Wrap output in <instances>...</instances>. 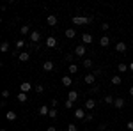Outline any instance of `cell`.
I'll return each mask as SVG.
<instances>
[{
  "label": "cell",
  "mask_w": 133,
  "mask_h": 131,
  "mask_svg": "<svg viewBox=\"0 0 133 131\" xmlns=\"http://www.w3.org/2000/svg\"><path fill=\"white\" fill-rule=\"evenodd\" d=\"M73 23L75 25H87V23H91V20H89V16H75Z\"/></svg>",
  "instance_id": "1"
},
{
  "label": "cell",
  "mask_w": 133,
  "mask_h": 131,
  "mask_svg": "<svg viewBox=\"0 0 133 131\" xmlns=\"http://www.w3.org/2000/svg\"><path fill=\"white\" fill-rule=\"evenodd\" d=\"M85 44H78V46H76V48H75V55H76V57H83V55H85Z\"/></svg>",
  "instance_id": "2"
},
{
  "label": "cell",
  "mask_w": 133,
  "mask_h": 131,
  "mask_svg": "<svg viewBox=\"0 0 133 131\" xmlns=\"http://www.w3.org/2000/svg\"><path fill=\"white\" fill-rule=\"evenodd\" d=\"M73 115H75V119H78V121H83V119H85V115H87V113H85V112H83L82 108H76V110H75V113H73Z\"/></svg>",
  "instance_id": "3"
},
{
  "label": "cell",
  "mask_w": 133,
  "mask_h": 131,
  "mask_svg": "<svg viewBox=\"0 0 133 131\" xmlns=\"http://www.w3.org/2000/svg\"><path fill=\"white\" fill-rule=\"evenodd\" d=\"M39 39H41V32L39 30H32L30 32V41L32 43H37Z\"/></svg>",
  "instance_id": "4"
},
{
  "label": "cell",
  "mask_w": 133,
  "mask_h": 131,
  "mask_svg": "<svg viewBox=\"0 0 133 131\" xmlns=\"http://www.w3.org/2000/svg\"><path fill=\"white\" fill-rule=\"evenodd\" d=\"M30 89H32V83H29V81H23L20 85V92H25V94L30 91Z\"/></svg>",
  "instance_id": "5"
},
{
  "label": "cell",
  "mask_w": 133,
  "mask_h": 131,
  "mask_svg": "<svg viewBox=\"0 0 133 131\" xmlns=\"http://www.w3.org/2000/svg\"><path fill=\"white\" fill-rule=\"evenodd\" d=\"M83 81H85L87 85H92V83L96 81V74H94V73H91V74H87V76L83 78Z\"/></svg>",
  "instance_id": "6"
},
{
  "label": "cell",
  "mask_w": 133,
  "mask_h": 131,
  "mask_svg": "<svg viewBox=\"0 0 133 131\" xmlns=\"http://www.w3.org/2000/svg\"><path fill=\"white\" fill-rule=\"evenodd\" d=\"M46 21H48V25H50V27H55V25H57V16H55V14H48Z\"/></svg>",
  "instance_id": "7"
},
{
  "label": "cell",
  "mask_w": 133,
  "mask_h": 131,
  "mask_svg": "<svg viewBox=\"0 0 133 131\" xmlns=\"http://www.w3.org/2000/svg\"><path fill=\"white\" fill-rule=\"evenodd\" d=\"M115 50L119 51V53H124V51L128 50V46H126V43H117L115 44Z\"/></svg>",
  "instance_id": "8"
},
{
  "label": "cell",
  "mask_w": 133,
  "mask_h": 131,
  "mask_svg": "<svg viewBox=\"0 0 133 131\" xmlns=\"http://www.w3.org/2000/svg\"><path fill=\"white\" fill-rule=\"evenodd\" d=\"M85 108L87 110H94L96 108V99H87L85 101Z\"/></svg>",
  "instance_id": "9"
},
{
  "label": "cell",
  "mask_w": 133,
  "mask_h": 131,
  "mask_svg": "<svg viewBox=\"0 0 133 131\" xmlns=\"http://www.w3.org/2000/svg\"><path fill=\"white\" fill-rule=\"evenodd\" d=\"M44 44H46L48 48H55V46H57V39H55V37H48Z\"/></svg>",
  "instance_id": "10"
},
{
  "label": "cell",
  "mask_w": 133,
  "mask_h": 131,
  "mask_svg": "<svg viewBox=\"0 0 133 131\" xmlns=\"http://www.w3.org/2000/svg\"><path fill=\"white\" fill-rule=\"evenodd\" d=\"M53 67H55V64H53L51 60H46L44 64H43V69L44 71H53Z\"/></svg>",
  "instance_id": "11"
},
{
  "label": "cell",
  "mask_w": 133,
  "mask_h": 131,
  "mask_svg": "<svg viewBox=\"0 0 133 131\" xmlns=\"http://www.w3.org/2000/svg\"><path fill=\"white\" fill-rule=\"evenodd\" d=\"M68 99L75 103V101L78 99V92H76V91H69V94H68Z\"/></svg>",
  "instance_id": "12"
},
{
  "label": "cell",
  "mask_w": 133,
  "mask_h": 131,
  "mask_svg": "<svg viewBox=\"0 0 133 131\" xmlns=\"http://www.w3.org/2000/svg\"><path fill=\"white\" fill-rule=\"evenodd\" d=\"M16 117H18L16 112H12V110H9L7 113H5V119H7V121H16Z\"/></svg>",
  "instance_id": "13"
},
{
  "label": "cell",
  "mask_w": 133,
  "mask_h": 131,
  "mask_svg": "<svg viewBox=\"0 0 133 131\" xmlns=\"http://www.w3.org/2000/svg\"><path fill=\"white\" fill-rule=\"evenodd\" d=\"M114 106H115V108H123V106H124V99H123V98H115Z\"/></svg>",
  "instance_id": "14"
},
{
  "label": "cell",
  "mask_w": 133,
  "mask_h": 131,
  "mask_svg": "<svg viewBox=\"0 0 133 131\" xmlns=\"http://www.w3.org/2000/svg\"><path fill=\"white\" fill-rule=\"evenodd\" d=\"M108 44H110V39H108L107 36H103L101 39H99V46H103V48H107Z\"/></svg>",
  "instance_id": "15"
},
{
  "label": "cell",
  "mask_w": 133,
  "mask_h": 131,
  "mask_svg": "<svg viewBox=\"0 0 133 131\" xmlns=\"http://www.w3.org/2000/svg\"><path fill=\"white\" fill-rule=\"evenodd\" d=\"M112 85H121V83H123V78H121V76H119V74H115V76H112Z\"/></svg>",
  "instance_id": "16"
},
{
  "label": "cell",
  "mask_w": 133,
  "mask_h": 131,
  "mask_svg": "<svg viewBox=\"0 0 133 131\" xmlns=\"http://www.w3.org/2000/svg\"><path fill=\"white\" fill-rule=\"evenodd\" d=\"M50 110H51V108H48L46 105H43V106H39V115H48Z\"/></svg>",
  "instance_id": "17"
},
{
  "label": "cell",
  "mask_w": 133,
  "mask_h": 131,
  "mask_svg": "<svg viewBox=\"0 0 133 131\" xmlns=\"http://www.w3.org/2000/svg\"><path fill=\"white\" fill-rule=\"evenodd\" d=\"M82 43H83V44L92 43V36H91V34H83V36H82Z\"/></svg>",
  "instance_id": "18"
},
{
  "label": "cell",
  "mask_w": 133,
  "mask_h": 131,
  "mask_svg": "<svg viewBox=\"0 0 133 131\" xmlns=\"http://www.w3.org/2000/svg\"><path fill=\"white\" fill-rule=\"evenodd\" d=\"M62 85H66V87H69V85H73L71 76H62Z\"/></svg>",
  "instance_id": "19"
},
{
  "label": "cell",
  "mask_w": 133,
  "mask_h": 131,
  "mask_svg": "<svg viewBox=\"0 0 133 131\" xmlns=\"http://www.w3.org/2000/svg\"><path fill=\"white\" fill-rule=\"evenodd\" d=\"M75 36H76V30H75V29H68V30H66V37H68V39H73Z\"/></svg>",
  "instance_id": "20"
},
{
  "label": "cell",
  "mask_w": 133,
  "mask_h": 131,
  "mask_svg": "<svg viewBox=\"0 0 133 131\" xmlns=\"http://www.w3.org/2000/svg\"><path fill=\"white\" fill-rule=\"evenodd\" d=\"M18 59H20L21 62H27L29 59H30V55H29L27 51H23V53H20V55H18Z\"/></svg>",
  "instance_id": "21"
},
{
  "label": "cell",
  "mask_w": 133,
  "mask_h": 131,
  "mask_svg": "<svg viewBox=\"0 0 133 131\" xmlns=\"http://www.w3.org/2000/svg\"><path fill=\"white\" fill-rule=\"evenodd\" d=\"M20 34H21V36H27V34H30V27H29V25H23V27L20 29Z\"/></svg>",
  "instance_id": "22"
},
{
  "label": "cell",
  "mask_w": 133,
  "mask_h": 131,
  "mask_svg": "<svg viewBox=\"0 0 133 131\" xmlns=\"http://www.w3.org/2000/svg\"><path fill=\"white\" fill-rule=\"evenodd\" d=\"M16 99L20 101V103H25V101L29 99V98H27V94H25V92H20V94L16 96Z\"/></svg>",
  "instance_id": "23"
},
{
  "label": "cell",
  "mask_w": 133,
  "mask_h": 131,
  "mask_svg": "<svg viewBox=\"0 0 133 131\" xmlns=\"http://www.w3.org/2000/svg\"><path fill=\"white\" fill-rule=\"evenodd\" d=\"M7 50H9V41H2V44H0V51L5 53Z\"/></svg>",
  "instance_id": "24"
},
{
  "label": "cell",
  "mask_w": 133,
  "mask_h": 131,
  "mask_svg": "<svg viewBox=\"0 0 133 131\" xmlns=\"http://www.w3.org/2000/svg\"><path fill=\"white\" fill-rule=\"evenodd\" d=\"M68 71H69L71 74H75V73H78V66H76V64H69V67H68Z\"/></svg>",
  "instance_id": "25"
},
{
  "label": "cell",
  "mask_w": 133,
  "mask_h": 131,
  "mask_svg": "<svg viewBox=\"0 0 133 131\" xmlns=\"http://www.w3.org/2000/svg\"><path fill=\"white\" fill-rule=\"evenodd\" d=\"M103 101H105L107 105H114V101H115V98H112V96H105V98H103Z\"/></svg>",
  "instance_id": "26"
},
{
  "label": "cell",
  "mask_w": 133,
  "mask_h": 131,
  "mask_svg": "<svg viewBox=\"0 0 133 131\" xmlns=\"http://www.w3.org/2000/svg\"><path fill=\"white\" fill-rule=\"evenodd\" d=\"M128 69H130V67H128L126 64H123V62H121V64L117 66V71H121V73H124V71H128Z\"/></svg>",
  "instance_id": "27"
},
{
  "label": "cell",
  "mask_w": 133,
  "mask_h": 131,
  "mask_svg": "<svg viewBox=\"0 0 133 131\" xmlns=\"http://www.w3.org/2000/svg\"><path fill=\"white\" fill-rule=\"evenodd\" d=\"M23 46H25V41H23V39H18V41H16V50H21Z\"/></svg>",
  "instance_id": "28"
},
{
  "label": "cell",
  "mask_w": 133,
  "mask_h": 131,
  "mask_svg": "<svg viewBox=\"0 0 133 131\" xmlns=\"http://www.w3.org/2000/svg\"><path fill=\"white\" fill-rule=\"evenodd\" d=\"M83 67H87V69H91V67H92V60H91V59H85V60H83Z\"/></svg>",
  "instance_id": "29"
},
{
  "label": "cell",
  "mask_w": 133,
  "mask_h": 131,
  "mask_svg": "<svg viewBox=\"0 0 133 131\" xmlns=\"http://www.w3.org/2000/svg\"><path fill=\"white\" fill-rule=\"evenodd\" d=\"M57 115H59V112L55 110V108H51V110H50V113H48V117H51V119H55Z\"/></svg>",
  "instance_id": "30"
},
{
  "label": "cell",
  "mask_w": 133,
  "mask_h": 131,
  "mask_svg": "<svg viewBox=\"0 0 133 131\" xmlns=\"http://www.w3.org/2000/svg\"><path fill=\"white\" fill-rule=\"evenodd\" d=\"M34 91L37 92V94H43V91H44V87H43V85H36V87H34Z\"/></svg>",
  "instance_id": "31"
},
{
  "label": "cell",
  "mask_w": 133,
  "mask_h": 131,
  "mask_svg": "<svg viewBox=\"0 0 133 131\" xmlns=\"http://www.w3.org/2000/svg\"><path fill=\"white\" fill-rule=\"evenodd\" d=\"M66 108H68V110H69V108H73V101L66 99Z\"/></svg>",
  "instance_id": "32"
},
{
  "label": "cell",
  "mask_w": 133,
  "mask_h": 131,
  "mask_svg": "<svg viewBox=\"0 0 133 131\" xmlns=\"http://www.w3.org/2000/svg\"><path fill=\"white\" fill-rule=\"evenodd\" d=\"M68 131H78V129H76L75 124H69V126H68Z\"/></svg>",
  "instance_id": "33"
},
{
  "label": "cell",
  "mask_w": 133,
  "mask_h": 131,
  "mask_svg": "<svg viewBox=\"0 0 133 131\" xmlns=\"http://www.w3.org/2000/svg\"><path fill=\"white\" fill-rule=\"evenodd\" d=\"M126 128H128L130 131H133V121H130V122H128V124H126Z\"/></svg>",
  "instance_id": "34"
},
{
  "label": "cell",
  "mask_w": 133,
  "mask_h": 131,
  "mask_svg": "<svg viewBox=\"0 0 133 131\" xmlns=\"http://www.w3.org/2000/svg\"><path fill=\"white\" fill-rule=\"evenodd\" d=\"M9 94H11V92H9V91H7V89H5V91L2 92V98H9Z\"/></svg>",
  "instance_id": "35"
},
{
  "label": "cell",
  "mask_w": 133,
  "mask_h": 131,
  "mask_svg": "<svg viewBox=\"0 0 133 131\" xmlns=\"http://www.w3.org/2000/svg\"><path fill=\"white\" fill-rule=\"evenodd\" d=\"M83 121H87V122H91V121H92V115H91V113H87V115H85V119H83Z\"/></svg>",
  "instance_id": "36"
},
{
  "label": "cell",
  "mask_w": 133,
  "mask_h": 131,
  "mask_svg": "<svg viewBox=\"0 0 133 131\" xmlns=\"http://www.w3.org/2000/svg\"><path fill=\"white\" fill-rule=\"evenodd\" d=\"M108 29H110L108 23H103V25H101V30H108Z\"/></svg>",
  "instance_id": "37"
},
{
  "label": "cell",
  "mask_w": 133,
  "mask_h": 131,
  "mask_svg": "<svg viewBox=\"0 0 133 131\" xmlns=\"http://www.w3.org/2000/svg\"><path fill=\"white\" fill-rule=\"evenodd\" d=\"M98 129H99V131H105V129H107V124H99V128H98Z\"/></svg>",
  "instance_id": "38"
},
{
  "label": "cell",
  "mask_w": 133,
  "mask_h": 131,
  "mask_svg": "<svg viewBox=\"0 0 133 131\" xmlns=\"http://www.w3.org/2000/svg\"><path fill=\"white\" fill-rule=\"evenodd\" d=\"M57 103H59L57 99H51V108H55V106H57Z\"/></svg>",
  "instance_id": "39"
},
{
  "label": "cell",
  "mask_w": 133,
  "mask_h": 131,
  "mask_svg": "<svg viewBox=\"0 0 133 131\" xmlns=\"http://www.w3.org/2000/svg\"><path fill=\"white\" fill-rule=\"evenodd\" d=\"M46 131H57V128H53V126H50V128H46Z\"/></svg>",
  "instance_id": "40"
},
{
  "label": "cell",
  "mask_w": 133,
  "mask_h": 131,
  "mask_svg": "<svg viewBox=\"0 0 133 131\" xmlns=\"http://www.w3.org/2000/svg\"><path fill=\"white\" fill-rule=\"evenodd\" d=\"M130 94H131V96H133V87H130Z\"/></svg>",
  "instance_id": "41"
},
{
  "label": "cell",
  "mask_w": 133,
  "mask_h": 131,
  "mask_svg": "<svg viewBox=\"0 0 133 131\" xmlns=\"http://www.w3.org/2000/svg\"><path fill=\"white\" fill-rule=\"evenodd\" d=\"M130 69H131V71H133V62H131V64H130Z\"/></svg>",
  "instance_id": "42"
},
{
  "label": "cell",
  "mask_w": 133,
  "mask_h": 131,
  "mask_svg": "<svg viewBox=\"0 0 133 131\" xmlns=\"http://www.w3.org/2000/svg\"><path fill=\"white\" fill-rule=\"evenodd\" d=\"M0 131H7V129H0Z\"/></svg>",
  "instance_id": "43"
},
{
  "label": "cell",
  "mask_w": 133,
  "mask_h": 131,
  "mask_svg": "<svg viewBox=\"0 0 133 131\" xmlns=\"http://www.w3.org/2000/svg\"><path fill=\"white\" fill-rule=\"evenodd\" d=\"M131 48H133V46H131Z\"/></svg>",
  "instance_id": "44"
}]
</instances>
